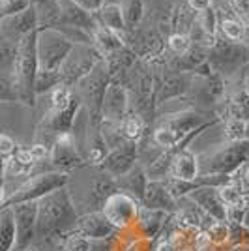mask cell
<instances>
[{"label":"cell","mask_w":249,"mask_h":251,"mask_svg":"<svg viewBox=\"0 0 249 251\" xmlns=\"http://www.w3.org/2000/svg\"><path fill=\"white\" fill-rule=\"evenodd\" d=\"M77 210L72 193L66 188L52 191L51 195L38 201V236L40 242H56L77 227Z\"/></svg>","instance_id":"obj_1"},{"label":"cell","mask_w":249,"mask_h":251,"mask_svg":"<svg viewBox=\"0 0 249 251\" xmlns=\"http://www.w3.org/2000/svg\"><path fill=\"white\" fill-rule=\"evenodd\" d=\"M38 36H40V28L30 32L28 36H25L19 47H17V58H15V66L11 77L13 84L17 86L19 94H21L23 105H36V79L40 74V56H38Z\"/></svg>","instance_id":"obj_2"},{"label":"cell","mask_w":249,"mask_h":251,"mask_svg":"<svg viewBox=\"0 0 249 251\" xmlns=\"http://www.w3.org/2000/svg\"><path fill=\"white\" fill-rule=\"evenodd\" d=\"M70 184V175L60 173V171H43L34 176L26 178L17 189L11 191L8 199L2 201V208L4 206H15L23 202H38L43 197L51 195L52 191L60 188H66Z\"/></svg>","instance_id":"obj_3"},{"label":"cell","mask_w":249,"mask_h":251,"mask_svg":"<svg viewBox=\"0 0 249 251\" xmlns=\"http://www.w3.org/2000/svg\"><path fill=\"white\" fill-rule=\"evenodd\" d=\"M113 81V75L109 72L107 64L100 62L94 68L92 74H88L83 81H79V84L73 88L83 107H86L88 111V122L92 124H101V111H103V100L107 94V88Z\"/></svg>","instance_id":"obj_4"},{"label":"cell","mask_w":249,"mask_h":251,"mask_svg":"<svg viewBox=\"0 0 249 251\" xmlns=\"http://www.w3.org/2000/svg\"><path fill=\"white\" fill-rule=\"evenodd\" d=\"M249 163V139L227 143L200 163V175L234 176Z\"/></svg>","instance_id":"obj_5"},{"label":"cell","mask_w":249,"mask_h":251,"mask_svg":"<svg viewBox=\"0 0 249 251\" xmlns=\"http://www.w3.org/2000/svg\"><path fill=\"white\" fill-rule=\"evenodd\" d=\"M75 43L58 28H42L38 36V56L40 70L43 72H60L66 58L72 54Z\"/></svg>","instance_id":"obj_6"},{"label":"cell","mask_w":249,"mask_h":251,"mask_svg":"<svg viewBox=\"0 0 249 251\" xmlns=\"http://www.w3.org/2000/svg\"><path fill=\"white\" fill-rule=\"evenodd\" d=\"M208 62L214 68V72L221 77H232L248 66L249 45L218 38V42L210 47Z\"/></svg>","instance_id":"obj_7"},{"label":"cell","mask_w":249,"mask_h":251,"mask_svg":"<svg viewBox=\"0 0 249 251\" xmlns=\"http://www.w3.org/2000/svg\"><path fill=\"white\" fill-rule=\"evenodd\" d=\"M105 58L100 54V51L90 45H75L72 54L66 58V62L60 68V77H62V84L75 88L79 81H83L88 74H92L94 68L100 62H103Z\"/></svg>","instance_id":"obj_8"},{"label":"cell","mask_w":249,"mask_h":251,"mask_svg":"<svg viewBox=\"0 0 249 251\" xmlns=\"http://www.w3.org/2000/svg\"><path fill=\"white\" fill-rule=\"evenodd\" d=\"M141 206L143 204L135 197L127 195L124 191H116L105 201L101 212L116 229L124 232V230L133 229L137 218H139V212H141Z\"/></svg>","instance_id":"obj_9"},{"label":"cell","mask_w":249,"mask_h":251,"mask_svg":"<svg viewBox=\"0 0 249 251\" xmlns=\"http://www.w3.org/2000/svg\"><path fill=\"white\" fill-rule=\"evenodd\" d=\"M49 163H51L52 171H60V173H68V175L75 169L86 165V157L81 156L77 150L73 131L56 135V139H52Z\"/></svg>","instance_id":"obj_10"},{"label":"cell","mask_w":249,"mask_h":251,"mask_svg":"<svg viewBox=\"0 0 249 251\" xmlns=\"http://www.w3.org/2000/svg\"><path fill=\"white\" fill-rule=\"evenodd\" d=\"M11 208L17 221V244L13 251H25L32 248L38 236V202H23Z\"/></svg>","instance_id":"obj_11"},{"label":"cell","mask_w":249,"mask_h":251,"mask_svg":"<svg viewBox=\"0 0 249 251\" xmlns=\"http://www.w3.org/2000/svg\"><path fill=\"white\" fill-rule=\"evenodd\" d=\"M129 92L124 83L120 81H111L107 94L103 100V111H101V120L107 124H122L125 116L129 115Z\"/></svg>","instance_id":"obj_12"},{"label":"cell","mask_w":249,"mask_h":251,"mask_svg":"<svg viewBox=\"0 0 249 251\" xmlns=\"http://www.w3.org/2000/svg\"><path fill=\"white\" fill-rule=\"evenodd\" d=\"M40 28V19H38V11L34 6H30L28 10L21 11L17 15H11V17H4L0 19V36L2 40H8V42L19 43L28 36L30 32L38 30Z\"/></svg>","instance_id":"obj_13"},{"label":"cell","mask_w":249,"mask_h":251,"mask_svg":"<svg viewBox=\"0 0 249 251\" xmlns=\"http://www.w3.org/2000/svg\"><path fill=\"white\" fill-rule=\"evenodd\" d=\"M60 6V17L56 26H72V28H81L92 36L94 32L100 28V23L96 19V13L84 10L75 0H58ZM54 28V26H51Z\"/></svg>","instance_id":"obj_14"},{"label":"cell","mask_w":249,"mask_h":251,"mask_svg":"<svg viewBox=\"0 0 249 251\" xmlns=\"http://www.w3.org/2000/svg\"><path fill=\"white\" fill-rule=\"evenodd\" d=\"M137 143H125L122 147H116L113 150H109L107 157L103 159V163L100 165V169L103 171L107 176L118 178L129 173L133 167H137Z\"/></svg>","instance_id":"obj_15"},{"label":"cell","mask_w":249,"mask_h":251,"mask_svg":"<svg viewBox=\"0 0 249 251\" xmlns=\"http://www.w3.org/2000/svg\"><path fill=\"white\" fill-rule=\"evenodd\" d=\"M75 232L83 234L90 240H109V238H114L120 230L105 218L101 210H94V212H86L83 216H79Z\"/></svg>","instance_id":"obj_16"},{"label":"cell","mask_w":249,"mask_h":251,"mask_svg":"<svg viewBox=\"0 0 249 251\" xmlns=\"http://www.w3.org/2000/svg\"><path fill=\"white\" fill-rule=\"evenodd\" d=\"M193 81H195V75L178 74L169 70L156 83V105L165 103L173 98L186 96L193 88Z\"/></svg>","instance_id":"obj_17"},{"label":"cell","mask_w":249,"mask_h":251,"mask_svg":"<svg viewBox=\"0 0 249 251\" xmlns=\"http://www.w3.org/2000/svg\"><path fill=\"white\" fill-rule=\"evenodd\" d=\"M143 206L150 210H161L167 214H176L180 210V201L169 189L167 180H150Z\"/></svg>","instance_id":"obj_18"},{"label":"cell","mask_w":249,"mask_h":251,"mask_svg":"<svg viewBox=\"0 0 249 251\" xmlns=\"http://www.w3.org/2000/svg\"><path fill=\"white\" fill-rule=\"evenodd\" d=\"M186 199H189L191 202H195L202 212H206L210 218H214L216 221H225L227 223V214L228 208L227 204L223 202L221 195H219V188H199L195 191H191Z\"/></svg>","instance_id":"obj_19"},{"label":"cell","mask_w":249,"mask_h":251,"mask_svg":"<svg viewBox=\"0 0 249 251\" xmlns=\"http://www.w3.org/2000/svg\"><path fill=\"white\" fill-rule=\"evenodd\" d=\"M218 118V116H216ZM214 118H210L208 113H200V111H180V113H173V115H165L159 124L167 126L171 129H174L180 137H187L191 131H195L200 126L212 122Z\"/></svg>","instance_id":"obj_20"},{"label":"cell","mask_w":249,"mask_h":251,"mask_svg":"<svg viewBox=\"0 0 249 251\" xmlns=\"http://www.w3.org/2000/svg\"><path fill=\"white\" fill-rule=\"evenodd\" d=\"M171 218V214L161 212V210H150L141 206L139 218H137L133 229L137 236L141 238H152V240H159L161 232L165 229L167 221Z\"/></svg>","instance_id":"obj_21"},{"label":"cell","mask_w":249,"mask_h":251,"mask_svg":"<svg viewBox=\"0 0 249 251\" xmlns=\"http://www.w3.org/2000/svg\"><path fill=\"white\" fill-rule=\"evenodd\" d=\"M114 182H116L118 191H124L127 195L135 197V199L143 204L145 195H146V188H148V184H150V176H148V171H146L141 163H139L137 167L131 169L129 173L114 178Z\"/></svg>","instance_id":"obj_22"},{"label":"cell","mask_w":249,"mask_h":251,"mask_svg":"<svg viewBox=\"0 0 249 251\" xmlns=\"http://www.w3.org/2000/svg\"><path fill=\"white\" fill-rule=\"evenodd\" d=\"M208 52H210V47H204V45H199V43H193V47L182 54V56H174L171 58L167 66L171 72H178V74H191L195 75L204 66L208 64Z\"/></svg>","instance_id":"obj_23"},{"label":"cell","mask_w":249,"mask_h":251,"mask_svg":"<svg viewBox=\"0 0 249 251\" xmlns=\"http://www.w3.org/2000/svg\"><path fill=\"white\" fill-rule=\"evenodd\" d=\"M125 38H122L120 34H116L113 30H107L103 26H100L98 30L92 34V45L100 51V54L105 60L111 58L113 54L120 52L125 47Z\"/></svg>","instance_id":"obj_24"},{"label":"cell","mask_w":249,"mask_h":251,"mask_svg":"<svg viewBox=\"0 0 249 251\" xmlns=\"http://www.w3.org/2000/svg\"><path fill=\"white\" fill-rule=\"evenodd\" d=\"M17 244V221L11 206L0 212V251H13Z\"/></svg>","instance_id":"obj_25"},{"label":"cell","mask_w":249,"mask_h":251,"mask_svg":"<svg viewBox=\"0 0 249 251\" xmlns=\"http://www.w3.org/2000/svg\"><path fill=\"white\" fill-rule=\"evenodd\" d=\"M96 19L100 23V26H103L107 30H113L120 34L122 38L127 40V26H125V19L122 8L120 6H103L100 11H96Z\"/></svg>","instance_id":"obj_26"},{"label":"cell","mask_w":249,"mask_h":251,"mask_svg":"<svg viewBox=\"0 0 249 251\" xmlns=\"http://www.w3.org/2000/svg\"><path fill=\"white\" fill-rule=\"evenodd\" d=\"M120 131L122 135L131 141V143H139L143 135H145V118L135 111H129V115L125 116L120 124Z\"/></svg>","instance_id":"obj_27"},{"label":"cell","mask_w":249,"mask_h":251,"mask_svg":"<svg viewBox=\"0 0 249 251\" xmlns=\"http://www.w3.org/2000/svg\"><path fill=\"white\" fill-rule=\"evenodd\" d=\"M120 8L124 13L127 32L135 30L145 17V0H122Z\"/></svg>","instance_id":"obj_28"},{"label":"cell","mask_w":249,"mask_h":251,"mask_svg":"<svg viewBox=\"0 0 249 251\" xmlns=\"http://www.w3.org/2000/svg\"><path fill=\"white\" fill-rule=\"evenodd\" d=\"M182 139L184 137L178 135L174 129H171V127L161 124H157L154 133H152V143L157 145L159 148H163V150H173V148L182 143Z\"/></svg>","instance_id":"obj_29"},{"label":"cell","mask_w":249,"mask_h":251,"mask_svg":"<svg viewBox=\"0 0 249 251\" xmlns=\"http://www.w3.org/2000/svg\"><path fill=\"white\" fill-rule=\"evenodd\" d=\"M219 195L223 202L227 204V208H236V206H249V197L244 195V191L234 184V180L227 184V186H221L219 188Z\"/></svg>","instance_id":"obj_30"},{"label":"cell","mask_w":249,"mask_h":251,"mask_svg":"<svg viewBox=\"0 0 249 251\" xmlns=\"http://www.w3.org/2000/svg\"><path fill=\"white\" fill-rule=\"evenodd\" d=\"M191 47H193V40H191V36L187 32H173L167 38V51L173 54L171 58L186 54Z\"/></svg>","instance_id":"obj_31"},{"label":"cell","mask_w":249,"mask_h":251,"mask_svg":"<svg viewBox=\"0 0 249 251\" xmlns=\"http://www.w3.org/2000/svg\"><path fill=\"white\" fill-rule=\"evenodd\" d=\"M17 47L19 43L2 40L0 42V72L2 75H11L13 66H15V58H17Z\"/></svg>","instance_id":"obj_32"},{"label":"cell","mask_w":249,"mask_h":251,"mask_svg":"<svg viewBox=\"0 0 249 251\" xmlns=\"http://www.w3.org/2000/svg\"><path fill=\"white\" fill-rule=\"evenodd\" d=\"M58 84H62L60 72H43V70H40L38 79H36V94H49Z\"/></svg>","instance_id":"obj_33"},{"label":"cell","mask_w":249,"mask_h":251,"mask_svg":"<svg viewBox=\"0 0 249 251\" xmlns=\"http://www.w3.org/2000/svg\"><path fill=\"white\" fill-rule=\"evenodd\" d=\"M60 244H62V250L64 251H90L92 250V240L90 238H86L83 234H79V232H70V234H66L64 238H60Z\"/></svg>","instance_id":"obj_34"},{"label":"cell","mask_w":249,"mask_h":251,"mask_svg":"<svg viewBox=\"0 0 249 251\" xmlns=\"http://www.w3.org/2000/svg\"><path fill=\"white\" fill-rule=\"evenodd\" d=\"M223 137L228 143L234 141H244L246 139V120H238V118H228L223 122Z\"/></svg>","instance_id":"obj_35"},{"label":"cell","mask_w":249,"mask_h":251,"mask_svg":"<svg viewBox=\"0 0 249 251\" xmlns=\"http://www.w3.org/2000/svg\"><path fill=\"white\" fill-rule=\"evenodd\" d=\"M206 234L210 244L225 246V244H228V223H225V221H214L206 229Z\"/></svg>","instance_id":"obj_36"},{"label":"cell","mask_w":249,"mask_h":251,"mask_svg":"<svg viewBox=\"0 0 249 251\" xmlns=\"http://www.w3.org/2000/svg\"><path fill=\"white\" fill-rule=\"evenodd\" d=\"M32 6L30 0H0V19L17 15Z\"/></svg>","instance_id":"obj_37"},{"label":"cell","mask_w":249,"mask_h":251,"mask_svg":"<svg viewBox=\"0 0 249 251\" xmlns=\"http://www.w3.org/2000/svg\"><path fill=\"white\" fill-rule=\"evenodd\" d=\"M0 100L4 103H10V101H19L21 103V94H19L17 86L13 84L11 77L2 75V79H0Z\"/></svg>","instance_id":"obj_38"},{"label":"cell","mask_w":249,"mask_h":251,"mask_svg":"<svg viewBox=\"0 0 249 251\" xmlns=\"http://www.w3.org/2000/svg\"><path fill=\"white\" fill-rule=\"evenodd\" d=\"M156 244L157 240H152V238L133 236L127 244L120 248V251H156Z\"/></svg>","instance_id":"obj_39"},{"label":"cell","mask_w":249,"mask_h":251,"mask_svg":"<svg viewBox=\"0 0 249 251\" xmlns=\"http://www.w3.org/2000/svg\"><path fill=\"white\" fill-rule=\"evenodd\" d=\"M17 150H19V145L8 133H2V137H0V154H2V159L17 154Z\"/></svg>","instance_id":"obj_40"},{"label":"cell","mask_w":249,"mask_h":251,"mask_svg":"<svg viewBox=\"0 0 249 251\" xmlns=\"http://www.w3.org/2000/svg\"><path fill=\"white\" fill-rule=\"evenodd\" d=\"M234 184L244 191V195L249 197V163L242 169V173L234 175Z\"/></svg>","instance_id":"obj_41"},{"label":"cell","mask_w":249,"mask_h":251,"mask_svg":"<svg viewBox=\"0 0 249 251\" xmlns=\"http://www.w3.org/2000/svg\"><path fill=\"white\" fill-rule=\"evenodd\" d=\"M228 4L234 11V15H238V17L249 15V0H228Z\"/></svg>","instance_id":"obj_42"},{"label":"cell","mask_w":249,"mask_h":251,"mask_svg":"<svg viewBox=\"0 0 249 251\" xmlns=\"http://www.w3.org/2000/svg\"><path fill=\"white\" fill-rule=\"evenodd\" d=\"M79 6H83L84 10L92 11V13H96V11H100L101 8H103V0H75Z\"/></svg>","instance_id":"obj_43"},{"label":"cell","mask_w":249,"mask_h":251,"mask_svg":"<svg viewBox=\"0 0 249 251\" xmlns=\"http://www.w3.org/2000/svg\"><path fill=\"white\" fill-rule=\"evenodd\" d=\"M187 6H189L193 11L200 13V11L212 8V0H187Z\"/></svg>","instance_id":"obj_44"},{"label":"cell","mask_w":249,"mask_h":251,"mask_svg":"<svg viewBox=\"0 0 249 251\" xmlns=\"http://www.w3.org/2000/svg\"><path fill=\"white\" fill-rule=\"evenodd\" d=\"M156 251H174V246L167 236H161L156 244Z\"/></svg>","instance_id":"obj_45"},{"label":"cell","mask_w":249,"mask_h":251,"mask_svg":"<svg viewBox=\"0 0 249 251\" xmlns=\"http://www.w3.org/2000/svg\"><path fill=\"white\" fill-rule=\"evenodd\" d=\"M228 251H249V244H238V246H232Z\"/></svg>","instance_id":"obj_46"},{"label":"cell","mask_w":249,"mask_h":251,"mask_svg":"<svg viewBox=\"0 0 249 251\" xmlns=\"http://www.w3.org/2000/svg\"><path fill=\"white\" fill-rule=\"evenodd\" d=\"M122 0H103V6H120Z\"/></svg>","instance_id":"obj_47"},{"label":"cell","mask_w":249,"mask_h":251,"mask_svg":"<svg viewBox=\"0 0 249 251\" xmlns=\"http://www.w3.org/2000/svg\"><path fill=\"white\" fill-rule=\"evenodd\" d=\"M244 90H246L249 96V68H248V74H246V79H244Z\"/></svg>","instance_id":"obj_48"},{"label":"cell","mask_w":249,"mask_h":251,"mask_svg":"<svg viewBox=\"0 0 249 251\" xmlns=\"http://www.w3.org/2000/svg\"><path fill=\"white\" fill-rule=\"evenodd\" d=\"M242 225H244V227L249 230V208L246 210V216H244V223H242Z\"/></svg>","instance_id":"obj_49"},{"label":"cell","mask_w":249,"mask_h":251,"mask_svg":"<svg viewBox=\"0 0 249 251\" xmlns=\"http://www.w3.org/2000/svg\"><path fill=\"white\" fill-rule=\"evenodd\" d=\"M246 139H249V120L246 122Z\"/></svg>","instance_id":"obj_50"},{"label":"cell","mask_w":249,"mask_h":251,"mask_svg":"<svg viewBox=\"0 0 249 251\" xmlns=\"http://www.w3.org/2000/svg\"><path fill=\"white\" fill-rule=\"evenodd\" d=\"M25 251H42V250H38V248H28V250H25Z\"/></svg>","instance_id":"obj_51"}]
</instances>
